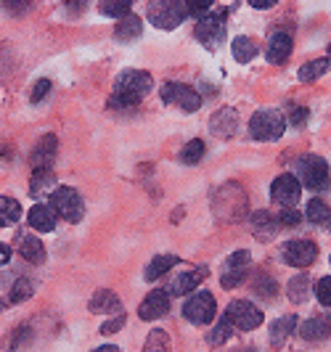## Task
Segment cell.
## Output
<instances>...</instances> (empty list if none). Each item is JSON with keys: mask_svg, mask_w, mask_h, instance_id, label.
I'll return each instance as SVG.
<instances>
[{"mask_svg": "<svg viewBox=\"0 0 331 352\" xmlns=\"http://www.w3.org/2000/svg\"><path fill=\"white\" fill-rule=\"evenodd\" d=\"M154 80L143 69H127L114 80V93L109 98V109H136L151 93Z\"/></svg>", "mask_w": 331, "mask_h": 352, "instance_id": "1", "label": "cell"}, {"mask_svg": "<svg viewBox=\"0 0 331 352\" xmlns=\"http://www.w3.org/2000/svg\"><path fill=\"white\" fill-rule=\"evenodd\" d=\"M56 217H64L67 223H80L85 217V201L77 188L72 186H58L51 191V204H48Z\"/></svg>", "mask_w": 331, "mask_h": 352, "instance_id": "2", "label": "cell"}, {"mask_svg": "<svg viewBox=\"0 0 331 352\" xmlns=\"http://www.w3.org/2000/svg\"><path fill=\"white\" fill-rule=\"evenodd\" d=\"M286 130V120L279 109H260L249 120V138L255 141H279Z\"/></svg>", "mask_w": 331, "mask_h": 352, "instance_id": "3", "label": "cell"}, {"mask_svg": "<svg viewBox=\"0 0 331 352\" xmlns=\"http://www.w3.org/2000/svg\"><path fill=\"white\" fill-rule=\"evenodd\" d=\"M295 170H297L295 177L299 180V186H305L310 191H323L329 186V164H326V159L315 157V154L299 157Z\"/></svg>", "mask_w": 331, "mask_h": 352, "instance_id": "4", "label": "cell"}, {"mask_svg": "<svg viewBox=\"0 0 331 352\" xmlns=\"http://www.w3.org/2000/svg\"><path fill=\"white\" fill-rule=\"evenodd\" d=\"M226 16H228V8H215V6H212V11H209L207 16L196 21L193 35H196V40H199L204 48L215 51V48L226 40Z\"/></svg>", "mask_w": 331, "mask_h": 352, "instance_id": "5", "label": "cell"}, {"mask_svg": "<svg viewBox=\"0 0 331 352\" xmlns=\"http://www.w3.org/2000/svg\"><path fill=\"white\" fill-rule=\"evenodd\" d=\"M146 14H149V21L159 30H175V27H180V21H186L189 8L180 0H154V3H149Z\"/></svg>", "mask_w": 331, "mask_h": 352, "instance_id": "6", "label": "cell"}, {"mask_svg": "<svg viewBox=\"0 0 331 352\" xmlns=\"http://www.w3.org/2000/svg\"><path fill=\"white\" fill-rule=\"evenodd\" d=\"M217 316V302L209 292H193L183 305V318L193 326H207Z\"/></svg>", "mask_w": 331, "mask_h": 352, "instance_id": "7", "label": "cell"}, {"mask_svg": "<svg viewBox=\"0 0 331 352\" xmlns=\"http://www.w3.org/2000/svg\"><path fill=\"white\" fill-rule=\"evenodd\" d=\"M279 257L284 265L302 270V267H310L318 260V244L308 241V239H295V241H286L279 249Z\"/></svg>", "mask_w": 331, "mask_h": 352, "instance_id": "8", "label": "cell"}, {"mask_svg": "<svg viewBox=\"0 0 331 352\" xmlns=\"http://www.w3.org/2000/svg\"><path fill=\"white\" fill-rule=\"evenodd\" d=\"M226 318L231 320V326L239 329V331H255V329H260L262 320H265L260 307L249 300L231 302L226 310Z\"/></svg>", "mask_w": 331, "mask_h": 352, "instance_id": "9", "label": "cell"}, {"mask_svg": "<svg viewBox=\"0 0 331 352\" xmlns=\"http://www.w3.org/2000/svg\"><path fill=\"white\" fill-rule=\"evenodd\" d=\"M162 101L170 106H180L183 111H199L202 109V96L199 90L186 85V82H164L159 90Z\"/></svg>", "mask_w": 331, "mask_h": 352, "instance_id": "10", "label": "cell"}, {"mask_svg": "<svg viewBox=\"0 0 331 352\" xmlns=\"http://www.w3.org/2000/svg\"><path fill=\"white\" fill-rule=\"evenodd\" d=\"M249 265H252V257H249L246 249L233 252L226 260L223 276H220V286H223V289H236V286H242V283L246 281V276H249Z\"/></svg>", "mask_w": 331, "mask_h": 352, "instance_id": "11", "label": "cell"}, {"mask_svg": "<svg viewBox=\"0 0 331 352\" xmlns=\"http://www.w3.org/2000/svg\"><path fill=\"white\" fill-rule=\"evenodd\" d=\"M270 196H273V201L281 204L284 210L286 207H295L297 201H299V196H302V186H299V180H297L292 173H286V175H279L273 180V186H270Z\"/></svg>", "mask_w": 331, "mask_h": 352, "instance_id": "12", "label": "cell"}, {"mask_svg": "<svg viewBox=\"0 0 331 352\" xmlns=\"http://www.w3.org/2000/svg\"><path fill=\"white\" fill-rule=\"evenodd\" d=\"M173 307V297L164 292V289H154L149 292V297L140 302L138 307V318L140 320H157V318H164Z\"/></svg>", "mask_w": 331, "mask_h": 352, "instance_id": "13", "label": "cell"}, {"mask_svg": "<svg viewBox=\"0 0 331 352\" xmlns=\"http://www.w3.org/2000/svg\"><path fill=\"white\" fill-rule=\"evenodd\" d=\"M292 48H295L292 35H289L286 30H276L273 35L268 37V45H265V58H268L270 64H284V61L292 56Z\"/></svg>", "mask_w": 331, "mask_h": 352, "instance_id": "14", "label": "cell"}, {"mask_svg": "<svg viewBox=\"0 0 331 352\" xmlns=\"http://www.w3.org/2000/svg\"><path fill=\"white\" fill-rule=\"evenodd\" d=\"M204 278H207V267L199 265V267H193V270H189V273L178 276L164 292H167L170 297H189V294H193V289L204 281Z\"/></svg>", "mask_w": 331, "mask_h": 352, "instance_id": "15", "label": "cell"}, {"mask_svg": "<svg viewBox=\"0 0 331 352\" xmlns=\"http://www.w3.org/2000/svg\"><path fill=\"white\" fill-rule=\"evenodd\" d=\"M236 124H239V114H236L231 106H226V109H220V111L212 114L209 130H212L217 138H231V135L236 133Z\"/></svg>", "mask_w": 331, "mask_h": 352, "instance_id": "16", "label": "cell"}, {"mask_svg": "<svg viewBox=\"0 0 331 352\" xmlns=\"http://www.w3.org/2000/svg\"><path fill=\"white\" fill-rule=\"evenodd\" d=\"M299 336H302V339H308V342H323V339H331L329 316L308 318V320L299 326Z\"/></svg>", "mask_w": 331, "mask_h": 352, "instance_id": "17", "label": "cell"}, {"mask_svg": "<svg viewBox=\"0 0 331 352\" xmlns=\"http://www.w3.org/2000/svg\"><path fill=\"white\" fill-rule=\"evenodd\" d=\"M19 254L27 260L30 265H43L45 263V257H48V252L43 247V241L32 236V233H24V236H19Z\"/></svg>", "mask_w": 331, "mask_h": 352, "instance_id": "18", "label": "cell"}, {"mask_svg": "<svg viewBox=\"0 0 331 352\" xmlns=\"http://www.w3.org/2000/svg\"><path fill=\"white\" fill-rule=\"evenodd\" d=\"M90 313H98V316H109V313H122V300L114 294V292H109V289H101V292H96L93 297H90Z\"/></svg>", "mask_w": 331, "mask_h": 352, "instance_id": "19", "label": "cell"}, {"mask_svg": "<svg viewBox=\"0 0 331 352\" xmlns=\"http://www.w3.org/2000/svg\"><path fill=\"white\" fill-rule=\"evenodd\" d=\"M27 220H30V226L35 230H40V233H51V230H56V212L48 207V204H35L32 210L27 212Z\"/></svg>", "mask_w": 331, "mask_h": 352, "instance_id": "20", "label": "cell"}, {"mask_svg": "<svg viewBox=\"0 0 331 352\" xmlns=\"http://www.w3.org/2000/svg\"><path fill=\"white\" fill-rule=\"evenodd\" d=\"M56 135H45L43 141L35 146V151H32V167L35 170H51L53 159H56Z\"/></svg>", "mask_w": 331, "mask_h": 352, "instance_id": "21", "label": "cell"}, {"mask_svg": "<svg viewBox=\"0 0 331 352\" xmlns=\"http://www.w3.org/2000/svg\"><path fill=\"white\" fill-rule=\"evenodd\" d=\"M252 228H255V236L260 239V241H270V239H276V228H279V220L270 214V212H255L252 214Z\"/></svg>", "mask_w": 331, "mask_h": 352, "instance_id": "22", "label": "cell"}, {"mask_svg": "<svg viewBox=\"0 0 331 352\" xmlns=\"http://www.w3.org/2000/svg\"><path fill=\"white\" fill-rule=\"evenodd\" d=\"M231 51H233V58H236L239 64H249V61H255V58H257L260 48H257V43H255L252 37L239 35V37H233Z\"/></svg>", "mask_w": 331, "mask_h": 352, "instance_id": "23", "label": "cell"}, {"mask_svg": "<svg viewBox=\"0 0 331 352\" xmlns=\"http://www.w3.org/2000/svg\"><path fill=\"white\" fill-rule=\"evenodd\" d=\"M178 263H180L178 254H157L151 263L146 265V276H143V278H146V281H157L164 273H170Z\"/></svg>", "mask_w": 331, "mask_h": 352, "instance_id": "24", "label": "cell"}, {"mask_svg": "<svg viewBox=\"0 0 331 352\" xmlns=\"http://www.w3.org/2000/svg\"><path fill=\"white\" fill-rule=\"evenodd\" d=\"M143 35V21L138 16H125L117 21V30H114V37L122 40V43H130V40H138Z\"/></svg>", "mask_w": 331, "mask_h": 352, "instance_id": "25", "label": "cell"}, {"mask_svg": "<svg viewBox=\"0 0 331 352\" xmlns=\"http://www.w3.org/2000/svg\"><path fill=\"white\" fill-rule=\"evenodd\" d=\"M297 329V316H284L279 318L273 326H270V344L273 347H281L289 336H292V331Z\"/></svg>", "mask_w": 331, "mask_h": 352, "instance_id": "26", "label": "cell"}, {"mask_svg": "<svg viewBox=\"0 0 331 352\" xmlns=\"http://www.w3.org/2000/svg\"><path fill=\"white\" fill-rule=\"evenodd\" d=\"M21 220V204L11 196H0V228L17 226Z\"/></svg>", "mask_w": 331, "mask_h": 352, "instance_id": "27", "label": "cell"}, {"mask_svg": "<svg viewBox=\"0 0 331 352\" xmlns=\"http://www.w3.org/2000/svg\"><path fill=\"white\" fill-rule=\"evenodd\" d=\"M331 69V58H315L299 67V82H315L318 77H323Z\"/></svg>", "mask_w": 331, "mask_h": 352, "instance_id": "28", "label": "cell"}, {"mask_svg": "<svg viewBox=\"0 0 331 352\" xmlns=\"http://www.w3.org/2000/svg\"><path fill=\"white\" fill-rule=\"evenodd\" d=\"M305 217L313 223V226H329L331 223V210L323 199H310L308 201V210H305Z\"/></svg>", "mask_w": 331, "mask_h": 352, "instance_id": "29", "label": "cell"}, {"mask_svg": "<svg viewBox=\"0 0 331 352\" xmlns=\"http://www.w3.org/2000/svg\"><path fill=\"white\" fill-rule=\"evenodd\" d=\"M308 292H310V276L308 273H297L295 278L289 281V286H286V294L295 305L308 300Z\"/></svg>", "mask_w": 331, "mask_h": 352, "instance_id": "30", "label": "cell"}, {"mask_svg": "<svg viewBox=\"0 0 331 352\" xmlns=\"http://www.w3.org/2000/svg\"><path fill=\"white\" fill-rule=\"evenodd\" d=\"M255 297H260V300L265 302H273L276 297H279V283H276V278H270V276H257L255 278Z\"/></svg>", "mask_w": 331, "mask_h": 352, "instance_id": "31", "label": "cell"}, {"mask_svg": "<svg viewBox=\"0 0 331 352\" xmlns=\"http://www.w3.org/2000/svg\"><path fill=\"white\" fill-rule=\"evenodd\" d=\"M231 336H233V326H231V320H228V318H220V320L215 323V329L207 334V344L209 347H220V344H226Z\"/></svg>", "mask_w": 331, "mask_h": 352, "instance_id": "32", "label": "cell"}, {"mask_svg": "<svg viewBox=\"0 0 331 352\" xmlns=\"http://www.w3.org/2000/svg\"><path fill=\"white\" fill-rule=\"evenodd\" d=\"M143 352H170V336L164 334L162 329H154L151 334L146 336Z\"/></svg>", "mask_w": 331, "mask_h": 352, "instance_id": "33", "label": "cell"}, {"mask_svg": "<svg viewBox=\"0 0 331 352\" xmlns=\"http://www.w3.org/2000/svg\"><path fill=\"white\" fill-rule=\"evenodd\" d=\"M202 157H204V141H199V138H193L191 143H186L183 151H180V162H183V164H199Z\"/></svg>", "mask_w": 331, "mask_h": 352, "instance_id": "34", "label": "cell"}, {"mask_svg": "<svg viewBox=\"0 0 331 352\" xmlns=\"http://www.w3.org/2000/svg\"><path fill=\"white\" fill-rule=\"evenodd\" d=\"M32 294H35V286L27 281V278H17L14 286H11V294H8L11 300L8 302H11V305H19V302H27Z\"/></svg>", "mask_w": 331, "mask_h": 352, "instance_id": "35", "label": "cell"}, {"mask_svg": "<svg viewBox=\"0 0 331 352\" xmlns=\"http://www.w3.org/2000/svg\"><path fill=\"white\" fill-rule=\"evenodd\" d=\"M130 8H133L130 0H117V3H101V6H98V11H101L104 16H111V19L130 16Z\"/></svg>", "mask_w": 331, "mask_h": 352, "instance_id": "36", "label": "cell"}, {"mask_svg": "<svg viewBox=\"0 0 331 352\" xmlns=\"http://www.w3.org/2000/svg\"><path fill=\"white\" fill-rule=\"evenodd\" d=\"M53 183H56L53 170H35L32 183H30V194H40L43 188H53Z\"/></svg>", "mask_w": 331, "mask_h": 352, "instance_id": "37", "label": "cell"}, {"mask_svg": "<svg viewBox=\"0 0 331 352\" xmlns=\"http://www.w3.org/2000/svg\"><path fill=\"white\" fill-rule=\"evenodd\" d=\"M315 297H318L321 305L331 307V276H326V278H321V281L315 283Z\"/></svg>", "mask_w": 331, "mask_h": 352, "instance_id": "38", "label": "cell"}, {"mask_svg": "<svg viewBox=\"0 0 331 352\" xmlns=\"http://www.w3.org/2000/svg\"><path fill=\"white\" fill-rule=\"evenodd\" d=\"M289 124L297 127V130H302L308 124V109L305 106H292L289 109Z\"/></svg>", "mask_w": 331, "mask_h": 352, "instance_id": "39", "label": "cell"}, {"mask_svg": "<svg viewBox=\"0 0 331 352\" xmlns=\"http://www.w3.org/2000/svg\"><path fill=\"white\" fill-rule=\"evenodd\" d=\"M279 223H281V226L295 228V226H299V223H302V214H299L295 207H286V210L279 212Z\"/></svg>", "mask_w": 331, "mask_h": 352, "instance_id": "40", "label": "cell"}, {"mask_svg": "<svg viewBox=\"0 0 331 352\" xmlns=\"http://www.w3.org/2000/svg\"><path fill=\"white\" fill-rule=\"evenodd\" d=\"M48 90H51V80H37L35 90H32V104H40L48 96Z\"/></svg>", "mask_w": 331, "mask_h": 352, "instance_id": "41", "label": "cell"}, {"mask_svg": "<svg viewBox=\"0 0 331 352\" xmlns=\"http://www.w3.org/2000/svg\"><path fill=\"white\" fill-rule=\"evenodd\" d=\"M125 320H127V316H117V318H111V320H106L104 326H101V334L109 336V334H114V331H120L125 326Z\"/></svg>", "mask_w": 331, "mask_h": 352, "instance_id": "42", "label": "cell"}, {"mask_svg": "<svg viewBox=\"0 0 331 352\" xmlns=\"http://www.w3.org/2000/svg\"><path fill=\"white\" fill-rule=\"evenodd\" d=\"M8 260H11V249H8V244L0 241V265H6Z\"/></svg>", "mask_w": 331, "mask_h": 352, "instance_id": "43", "label": "cell"}, {"mask_svg": "<svg viewBox=\"0 0 331 352\" xmlns=\"http://www.w3.org/2000/svg\"><path fill=\"white\" fill-rule=\"evenodd\" d=\"M93 352H122L120 347H114V344H101V347H96Z\"/></svg>", "mask_w": 331, "mask_h": 352, "instance_id": "44", "label": "cell"}, {"mask_svg": "<svg viewBox=\"0 0 331 352\" xmlns=\"http://www.w3.org/2000/svg\"><path fill=\"white\" fill-rule=\"evenodd\" d=\"M252 6H255V8H262V11H265V8H273V3H252Z\"/></svg>", "mask_w": 331, "mask_h": 352, "instance_id": "45", "label": "cell"}, {"mask_svg": "<svg viewBox=\"0 0 331 352\" xmlns=\"http://www.w3.org/2000/svg\"><path fill=\"white\" fill-rule=\"evenodd\" d=\"M3 307H6V305H3V302H0V310H3Z\"/></svg>", "mask_w": 331, "mask_h": 352, "instance_id": "46", "label": "cell"}, {"mask_svg": "<svg viewBox=\"0 0 331 352\" xmlns=\"http://www.w3.org/2000/svg\"><path fill=\"white\" fill-rule=\"evenodd\" d=\"M329 58H331V45H329Z\"/></svg>", "mask_w": 331, "mask_h": 352, "instance_id": "47", "label": "cell"}, {"mask_svg": "<svg viewBox=\"0 0 331 352\" xmlns=\"http://www.w3.org/2000/svg\"><path fill=\"white\" fill-rule=\"evenodd\" d=\"M329 230H331V223H329Z\"/></svg>", "mask_w": 331, "mask_h": 352, "instance_id": "48", "label": "cell"}, {"mask_svg": "<svg viewBox=\"0 0 331 352\" xmlns=\"http://www.w3.org/2000/svg\"><path fill=\"white\" fill-rule=\"evenodd\" d=\"M329 320H331V316H329Z\"/></svg>", "mask_w": 331, "mask_h": 352, "instance_id": "49", "label": "cell"}]
</instances>
